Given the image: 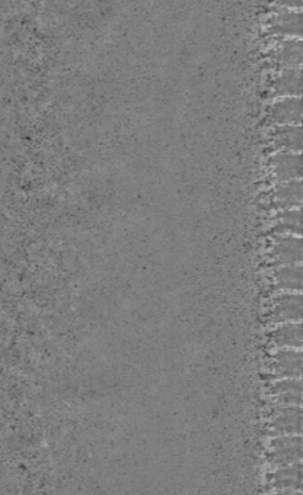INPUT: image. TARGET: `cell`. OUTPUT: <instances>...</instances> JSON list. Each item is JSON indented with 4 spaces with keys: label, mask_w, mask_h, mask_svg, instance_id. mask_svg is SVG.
Here are the masks:
<instances>
[{
    "label": "cell",
    "mask_w": 303,
    "mask_h": 495,
    "mask_svg": "<svg viewBox=\"0 0 303 495\" xmlns=\"http://www.w3.org/2000/svg\"><path fill=\"white\" fill-rule=\"evenodd\" d=\"M279 182L302 178V154L293 151H277L270 158Z\"/></svg>",
    "instance_id": "obj_6"
},
{
    "label": "cell",
    "mask_w": 303,
    "mask_h": 495,
    "mask_svg": "<svg viewBox=\"0 0 303 495\" xmlns=\"http://www.w3.org/2000/svg\"><path fill=\"white\" fill-rule=\"evenodd\" d=\"M302 390L300 379H280L272 385L270 394L279 405L302 406Z\"/></svg>",
    "instance_id": "obj_10"
},
{
    "label": "cell",
    "mask_w": 303,
    "mask_h": 495,
    "mask_svg": "<svg viewBox=\"0 0 303 495\" xmlns=\"http://www.w3.org/2000/svg\"><path fill=\"white\" fill-rule=\"evenodd\" d=\"M302 366V351L295 349H279L270 362L274 376L284 379H300Z\"/></svg>",
    "instance_id": "obj_3"
},
{
    "label": "cell",
    "mask_w": 303,
    "mask_h": 495,
    "mask_svg": "<svg viewBox=\"0 0 303 495\" xmlns=\"http://www.w3.org/2000/svg\"><path fill=\"white\" fill-rule=\"evenodd\" d=\"M274 93L279 96H300L302 93V68H283L274 82Z\"/></svg>",
    "instance_id": "obj_12"
},
{
    "label": "cell",
    "mask_w": 303,
    "mask_h": 495,
    "mask_svg": "<svg viewBox=\"0 0 303 495\" xmlns=\"http://www.w3.org/2000/svg\"><path fill=\"white\" fill-rule=\"evenodd\" d=\"M302 320V294L281 292L274 299L273 321L274 323H300Z\"/></svg>",
    "instance_id": "obj_5"
},
{
    "label": "cell",
    "mask_w": 303,
    "mask_h": 495,
    "mask_svg": "<svg viewBox=\"0 0 303 495\" xmlns=\"http://www.w3.org/2000/svg\"><path fill=\"white\" fill-rule=\"evenodd\" d=\"M270 118L276 125H300L302 123V98L281 96L270 108Z\"/></svg>",
    "instance_id": "obj_4"
},
{
    "label": "cell",
    "mask_w": 303,
    "mask_h": 495,
    "mask_svg": "<svg viewBox=\"0 0 303 495\" xmlns=\"http://www.w3.org/2000/svg\"><path fill=\"white\" fill-rule=\"evenodd\" d=\"M277 231L283 236H286L289 233L293 236H300L302 234V209L300 208L283 209L279 214Z\"/></svg>",
    "instance_id": "obj_17"
},
{
    "label": "cell",
    "mask_w": 303,
    "mask_h": 495,
    "mask_svg": "<svg viewBox=\"0 0 303 495\" xmlns=\"http://www.w3.org/2000/svg\"><path fill=\"white\" fill-rule=\"evenodd\" d=\"M279 61L283 66V68L300 67V64H302V40L296 38V37L284 40L279 48Z\"/></svg>",
    "instance_id": "obj_16"
},
{
    "label": "cell",
    "mask_w": 303,
    "mask_h": 495,
    "mask_svg": "<svg viewBox=\"0 0 303 495\" xmlns=\"http://www.w3.org/2000/svg\"><path fill=\"white\" fill-rule=\"evenodd\" d=\"M269 485L273 491L280 494L297 492L302 489V464L279 468L269 478Z\"/></svg>",
    "instance_id": "obj_8"
},
{
    "label": "cell",
    "mask_w": 303,
    "mask_h": 495,
    "mask_svg": "<svg viewBox=\"0 0 303 495\" xmlns=\"http://www.w3.org/2000/svg\"><path fill=\"white\" fill-rule=\"evenodd\" d=\"M272 342L279 349H302V323H283L272 334Z\"/></svg>",
    "instance_id": "obj_13"
},
{
    "label": "cell",
    "mask_w": 303,
    "mask_h": 495,
    "mask_svg": "<svg viewBox=\"0 0 303 495\" xmlns=\"http://www.w3.org/2000/svg\"><path fill=\"white\" fill-rule=\"evenodd\" d=\"M276 285L284 292H300L302 289V263L283 264L276 269Z\"/></svg>",
    "instance_id": "obj_14"
},
{
    "label": "cell",
    "mask_w": 303,
    "mask_h": 495,
    "mask_svg": "<svg viewBox=\"0 0 303 495\" xmlns=\"http://www.w3.org/2000/svg\"><path fill=\"white\" fill-rule=\"evenodd\" d=\"M303 427L302 406L277 405L269 418V433L277 436H300Z\"/></svg>",
    "instance_id": "obj_2"
},
{
    "label": "cell",
    "mask_w": 303,
    "mask_h": 495,
    "mask_svg": "<svg viewBox=\"0 0 303 495\" xmlns=\"http://www.w3.org/2000/svg\"><path fill=\"white\" fill-rule=\"evenodd\" d=\"M273 144L279 151L300 153L302 125H276L273 131Z\"/></svg>",
    "instance_id": "obj_11"
},
{
    "label": "cell",
    "mask_w": 303,
    "mask_h": 495,
    "mask_svg": "<svg viewBox=\"0 0 303 495\" xmlns=\"http://www.w3.org/2000/svg\"><path fill=\"white\" fill-rule=\"evenodd\" d=\"M270 31L274 33L293 35L300 38L302 35V12L299 9L283 8L276 10L269 20Z\"/></svg>",
    "instance_id": "obj_7"
},
{
    "label": "cell",
    "mask_w": 303,
    "mask_h": 495,
    "mask_svg": "<svg viewBox=\"0 0 303 495\" xmlns=\"http://www.w3.org/2000/svg\"><path fill=\"white\" fill-rule=\"evenodd\" d=\"M280 495H302V494H300V491H297V492H288V494H280Z\"/></svg>",
    "instance_id": "obj_18"
},
{
    "label": "cell",
    "mask_w": 303,
    "mask_h": 495,
    "mask_svg": "<svg viewBox=\"0 0 303 495\" xmlns=\"http://www.w3.org/2000/svg\"><path fill=\"white\" fill-rule=\"evenodd\" d=\"M276 198L281 209L300 208L302 205V179L280 182L276 188Z\"/></svg>",
    "instance_id": "obj_15"
},
{
    "label": "cell",
    "mask_w": 303,
    "mask_h": 495,
    "mask_svg": "<svg viewBox=\"0 0 303 495\" xmlns=\"http://www.w3.org/2000/svg\"><path fill=\"white\" fill-rule=\"evenodd\" d=\"M269 462L273 468H286L302 462V436H277L269 445Z\"/></svg>",
    "instance_id": "obj_1"
},
{
    "label": "cell",
    "mask_w": 303,
    "mask_h": 495,
    "mask_svg": "<svg viewBox=\"0 0 303 495\" xmlns=\"http://www.w3.org/2000/svg\"><path fill=\"white\" fill-rule=\"evenodd\" d=\"M273 256L279 266L302 263V237L293 234L280 236L273 247Z\"/></svg>",
    "instance_id": "obj_9"
}]
</instances>
